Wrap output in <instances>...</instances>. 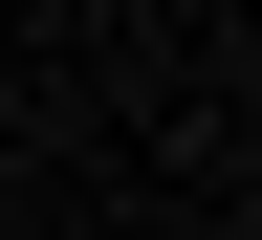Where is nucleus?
Segmentation results:
<instances>
[{
    "label": "nucleus",
    "instance_id": "1",
    "mask_svg": "<svg viewBox=\"0 0 262 240\" xmlns=\"http://www.w3.org/2000/svg\"><path fill=\"white\" fill-rule=\"evenodd\" d=\"M196 240H262V219H196Z\"/></svg>",
    "mask_w": 262,
    "mask_h": 240
}]
</instances>
